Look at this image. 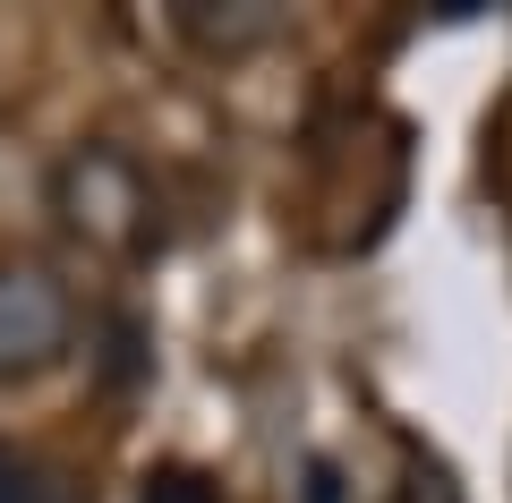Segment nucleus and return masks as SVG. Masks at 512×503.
Wrapping results in <instances>:
<instances>
[{"instance_id": "obj_1", "label": "nucleus", "mask_w": 512, "mask_h": 503, "mask_svg": "<svg viewBox=\"0 0 512 503\" xmlns=\"http://www.w3.org/2000/svg\"><path fill=\"white\" fill-rule=\"evenodd\" d=\"M52 214L69 222L86 248L103 256H154V239H163V205H154V180L146 162L120 154V145H77L69 162L52 171Z\"/></svg>"}, {"instance_id": "obj_2", "label": "nucleus", "mask_w": 512, "mask_h": 503, "mask_svg": "<svg viewBox=\"0 0 512 503\" xmlns=\"http://www.w3.org/2000/svg\"><path fill=\"white\" fill-rule=\"evenodd\" d=\"M77 342V299L52 265H0V384H35Z\"/></svg>"}, {"instance_id": "obj_3", "label": "nucleus", "mask_w": 512, "mask_h": 503, "mask_svg": "<svg viewBox=\"0 0 512 503\" xmlns=\"http://www.w3.org/2000/svg\"><path fill=\"white\" fill-rule=\"evenodd\" d=\"M171 26L188 43H205V52H256V43L282 35V9L274 0H180Z\"/></svg>"}, {"instance_id": "obj_4", "label": "nucleus", "mask_w": 512, "mask_h": 503, "mask_svg": "<svg viewBox=\"0 0 512 503\" xmlns=\"http://www.w3.org/2000/svg\"><path fill=\"white\" fill-rule=\"evenodd\" d=\"M94 367H103L111 393H128V384L146 376V333H137V316H111L103 324V359H94Z\"/></svg>"}, {"instance_id": "obj_5", "label": "nucleus", "mask_w": 512, "mask_h": 503, "mask_svg": "<svg viewBox=\"0 0 512 503\" xmlns=\"http://www.w3.org/2000/svg\"><path fill=\"white\" fill-rule=\"evenodd\" d=\"M137 503H222V486L205 469H188V461H163V469H146Z\"/></svg>"}, {"instance_id": "obj_6", "label": "nucleus", "mask_w": 512, "mask_h": 503, "mask_svg": "<svg viewBox=\"0 0 512 503\" xmlns=\"http://www.w3.org/2000/svg\"><path fill=\"white\" fill-rule=\"evenodd\" d=\"M393 503H461V486H453V469H444V461H410L402 486H393Z\"/></svg>"}, {"instance_id": "obj_7", "label": "nucleus", "mask_w": 512, "mask_h": 503, "mask_svg": "<svg viewBox=\"0 0 512 503\" xmlns=\"http://www.w3.org/2000/svg\"><path fill=\"white\" fill-rule=\"evenodd\" d=\"M18 503H86V486L60 478V469H35V461H26V469H18Z\"/></svg>"}, {"instance_id": "obj_8", "label": "nucleus", "mask_w": 512, "mask_h": 503, "mask_svg": "<svg viewBox=\"0 0 512 503\" xmlns=\"http://www.w3.org/2000/svg\"><path fill=\"white\" fill-rule=\"evenodd\" d=\"M299 503H342V469H333V461H308V486H299Z\"/></svg>"}, {"instance_id": "obj_9", "label": "nucleus", "mask_w": 512, "mask_h": 503, "mask_svg": "<svg viewBox=\"0 0 512 503\" xmlns=\"http://www.w3.org/2000/svg\"><path fill=\"white\" fill-rule=\"evenodd\" d=\"M18 469H26V461H18L9 444H0V503H18Z\"/></svg>"}]
</instances>
